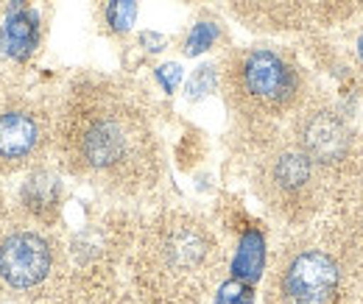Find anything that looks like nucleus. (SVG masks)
I'll list each match as a JSON object with an SVG mask.
<instances>
[{"instance_id": "nucleus-1", "label": "nucleus", "mask_w": 363, "mask_h": 304, "mask_svg": "<svg viewBox=\"0 0 363 304\" xmlns=\"http://www.w3.org/2000/svg\"><path fill=\"white\" fill-rule=\"evenodd\" d=\"M53 142L70 174L112 193H143L160 179V142L145 98L118 79L73 81Z\"/></svg>"}, {"instance_id": "nucleus-2", "label": "nucleus", "mask_w": 363, "mask_h": 304, "mask_svg": "<svg viewBox=\"0 0 363 304\" xmlns=\"http://www.w3.org/2000/svg\"><path fill=\"white\" fill-rule=\"evenodd\" d=\"M266 304H363V220L344 215L282 243Z\"/></svg>"}, {"instance_id": "nucleus-3", "label": "nucleus", "mask_w": 363, "mask_h": 304, "mask_svg": "<svg viewBox=\"0 0 363 304\" xmlns=\"http://www.w3.org/2000/svg\"><path fill=\"white\" fill-rule=\"evenodd\" d=\"M218 268L221 246L201 218L165 213L143 229L135 274L157 304H199Z\"/></svg>"}, {"instance_id": "nucleus-4", "label": "nucleus", "mask_w": 363, "mask_h": 304, "mask_svg": "<svg viewBox=\"0 0 363 304\" xmlns=\"http://www.w3.org/2000/svg\"><path fill=\"white\" fill-rule=\"evenodd\" d=\"M218 84L227 95L229 109L252 123L266 126L299 109L302 76L277 50L246 47L232 53L218 73Z\"/></svg>"}, {"instance_id": "nucleus-5", "label": "nucleus", "mask_w": 363, "mask_h": 304, "mask_svg": "<svg viewBox=\"0 0 363 304\" xmlns=\"http://www.w3.org/2000/svg\"><path fill=\"white\" fill-rule=\"evenodd\" d=\"M255 190L279 218L308 223L324 207L330 181L291 137L263 148L255 162Z\"/></svg>"}, {"instance_id": "nucleus-6", "label": "nucleus", "mask_w": 363, "mask_h": 304, "mask_svg": "<svg viewBox=\"0 0 363 304\" xmlns=\"http://www.w3.org/2000/svg\"><path fill=\"white\" fill-rule=\"evenodd\" d=\"M59 268V249L50 235L28 220L0 223V291L40 293Z\"/></svg>"}, {"instance_id": "nucleus-7", "label": "nucleus", "mask_w": 363, "mask_h": 304, "mask_svg": "<svg viewBox=\"0 0 363 304\" xmlns=\"http://www.w3.org/2000/svg\"><path fill=\"white\" fill-rule=\"evenodd\" d=\"M50 142L53 120L45 109L17 89H0V174L31 168Z\"/></svg>"}, {"instance_id": "nucleus-8", "label": "nucleus", "mask_w": 363, "mask_h": 304, "mask_svg": "<svg viewBox=\"0 0 363 304\" xmlns=\"http://www.w3.org/2000/svg\"><path fill=\"white\" fill-rule=\"evenodd\" d=\"M294 142L313 159L327 181H341L352 176L355 165V140L344 118L330 106H311L296 115Z\"/></svg>"}, {"instance_id": "nucleus-9", "label": "nucleus", "mask_w": 363, "mask_h": 304, "mask_svg": "<svg viewBox=\"0 0 363 304\" xmlns=\"http://www.w3.org/2000/svg\"><path fill=\"white\" fill-rule=\"evenodd\" d=\"M3 40H6V50L11 59L23 62L31 56L34 45H37V14L28 11L23 6V0H14L9 9V20L3 28Z\"/></svg>"}, {"instance_id": "nucleus-10", "label": "nucleus", "mask_w": 363, "mask_h": 304, "mask_svg": "<svg viewBox=\"0 0 363 304\" xmlns=\"http://www.w3.org/2000/svg\"><path fill=\"white\" fill-rule=\"evenodd\" d=\"M263 262H266V243L260 232H246L240 246H238V257L232 262V274L235 279L243 282H255L263 274Z\"/></svg>"}, {"instance_id": "nucleus-11", "label": "nucleus", "mask_w": 363, "mask_h": 304, "mask_svg": "<svg viewBox=\"0 0 363 304\" xmlns=\"http://www.w3.org/2000/svg\"><path fill=\"white\" fill-rule=\"evenodd\" d=\"M23 196H26V204H28L31 215L40 218V220H48L53 207H56V196H59L56 179L48 174H37L34 179H28Z\"/></svg>"}, {"instance_id": "nucleus-12", "label": "nucleus", "mask_w": 363, "mask_h": 304, "mask_svg": "<svg viewBox=\"0 0 363 304\" xmlns=\"http://www.w3.org/2000/svg\"><path fill=\"white\" fill-rule=\"evenodd\" d=\"M137 20V3L135 0H109L106 3V26L118 34L129 31Z\"/></svg>"}, {"instance_id": "nucleus-13", "label": "nucleus", "mask_w": 363, "mask_h": 304, "mask_svg": "<svg viewBox=\"0 0 363 304\" xmlns=\"http://www.w3.org/2000/svg\"><path fill=\"white\" fill-rule=\"evenodd\" d=\"M216 40H218V26H216V23H199V26L190 31V37L184 40V53H187V56H199V53H204L207 47H213Z\"/></svg>"}, {"instance_id": "nucleus-14", "label": "nucleus", "mask_w": 363, "mask_h": 304, "mask_svg": "<svg viewBox=\"0 0 363 304\" xmlns=\"http://www.w3.org/2000/svg\"><path fill=\"white\" fill-rule=\"evenodd\" d=\"M216 87H218V70L213 64H204V67H199L190 76V81H187V98L190 101H199V98L210 95Z\"/></svg>"}, {"instance_id": "nucleus-15", "label": "nucleus", "mask_w": 363, "mask_h": 304, "mask_svg": "<svg viewBox=\"0 0 363 304\" xmlns=\"http://www.w3.org/2000/svg\"><path fill=\"white\" fill-rule=\"evenodd\" d=\"M216 304H252V288H249V282H243V279L227 282V285L218 291Z\"/></svg>"}, {"instance_id": "nucleus-16", "label": "nucleus", "mask_w": 363, "mask_h": 304, "mask_svg": "<svg viewBox=\"0 0 363 304\" xmlns=\"http://www.w3.org/2000/svg\"><path fill=\"white\" fill-rule=\"evenodd\" d=\"M157 79H160V84L165 92H174L177 84L182 81V67L179 64H162L160 70H157Z\"/></svg>"}, {"instance_id": "nucleus-17", "label": "nucleus", "mask_w": 363, "mask_h": 304, "mask_svg": "<svg viewBox=\"0 0 363 304\" xmlns=\"http://www.w3.org/2000/svg\"><path fill=\"white\" fill-rule=\"evenodd\" d=\"M140 43L148 45V50H162V47H165V37H160V34H151V31H145V34L140 37Z\"/></svg>"}, {"instance_id": "nucleus-18", "label": "nucleus", "mask_w": 363, "mask_h": 304, "mask_svg": "<svg viewBox=\"0 0 363 304\" xmlns=\"http://www.w3.org/2000/svg\"><path fill=\"white\" fill-rule=\"evenodd\" d=\"M358 59L363 62V34L358 37Z\"/></svg>"}]
</instances>
